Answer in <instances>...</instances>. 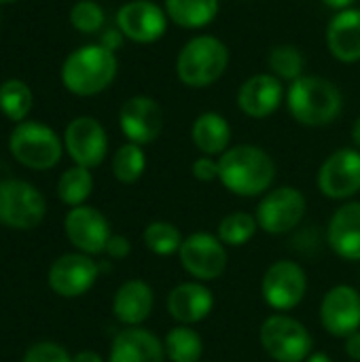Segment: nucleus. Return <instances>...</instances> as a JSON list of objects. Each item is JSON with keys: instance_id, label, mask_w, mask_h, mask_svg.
Wrapping results in <instances>:
<instances>
[{"instance_id": "1", "label": "nucleus", "mask_w": 360, "mask_h": 362, "mask_svg": "<svg viewBox=\"0 0 360 362\" xmlns=\"http://www.w3.org/2000/svg\"><path fill=\"white\" fill-rule=\"evenodd\" d=\"M219 180L238 197H257L272 191L276 163L267 151L255 144H240L221 155Z\"/></svg>"}, {"instance_id": "2", "label": "nucleus", "mask_w": 360, "mask_h": 362, "mask_svg": "<svg viewBox=\"0 0 360 362\" xmlns=\"http://www.w3.org/2000/svg\"><path fill=\"white\" fill-rule=\"evenodd\" d=\"M286 106L293 119L308 127H325L333 123L344 106L342 91L335 83L318 74H303L291 83Z\"/></svg>"}, {"instance_id": "3", "label": "nucleus", "mask_w": 360, "mask_h": 362, "mask_svg": "<svg viewBox=\"0 0 360 362\" xmlns=\"http://www.w3.org/2000/svg\"><path fill=\"white\" fill-rule=\"evenodd\" d=\"M117 76L115 51L102 45H85L72 51L62 66V83L74 95H95Z\"/></svg>"}, {"instance_id": "4", "label": "nucleus", "mask_w": 360, "mask_h": 362, "mask_svg": "<svg viewBox=\"0 0 360 362\" xmlns=\"http://www.w3.org/2000/svg\"><path fill=\"white\" fill-rule=\"evenodd\" d=\"M229 64V49L223 40L202 34L185 42L176 59V74L182 85L202 89L216 83Z\"/></svg>"}, {"instance_id": "5", "label": "nucleus", "mask_w": 360, "mask_h": 362, "mask_svg": "<svg viewBox=\"0 0 360 362\" xmlns=\"http://www.w3.org/2000/svg\"><path fill=\"white\" fill-rule=\"evenodd\" d=\"M259 341L267 356L276 362H306L314 346L310 331L286 314L265 318L259 329Z\"/></svg>"}, {"instance_id": "6", "label": "nucleus", "mask_w": 360, "mask_h": 362, "mask_svg": "<svg viewBox=\"0 0 360 362\" xmlns=\"http://www.w3.org/2000/svg\"><path fill=\"white\" fill-rule=\"evenodd\" d=\"M11 155L30 170H51L62 159V140L45 123L21 121L8 138Z\"/></svg>"}, {"instance_id": "7", "label": "nucleus", "mask_w": 360, "mask_h": 362, "mask_svg": "<svg viewBox=\"0 0 360 362\" xmlns=\"http://www.w3.org/2000/svg\"><path fill=\"white\" fill-rule=\"evenodd\" d=\"M47 202L42 193L19 178L0 180V223L4 227L28 231L42 223Z\"/></svg>"}, {"instance_id": "8", "label": "nucleus", "mask_w": 360, "mask_h": 362, "mask_svg": "<svg viewBox=\"0 0 360 362\" xmlns=\"http://www.w3.org/2000/svg\"><path fill=\"white\" fill-rule=\"evenodd\" d=\"M306 195L295 187H278L263 195L257 206V223L269 235L291 233L306 218Z\"/></svg>"}, {"instance_id": "9", "label": "nucleus", "mask_w": 360, "mask_h": 362, "mask_svg": "<svg viewBox=\"0 0 360 362\" xmlns=\"http://www.w3.org/2000/svg\"><path fill=\"white\" fill-rule=\"evenodd\" d=\"M261 295L276 312L295 310L308 295L306 269L289 259H280L267 267L261 280Z\"/></svg>"}, {"instance_id": "10", "label": "nucleus", "mask_w": 360, "mask_h": 362, "mask_svg": "<svg viewBox=\"0 0 360 362\" xmlns=\"http://www.w3.org/2000/svg\"><path fill=\"white\" fill-rule=\"evenodd\" d=\"M182 269L197 282H214L227 269V248L212 233H191L178 250Z\"/></svg>"}, {"instance_id": "11", "label": "nucleus", "mask_w": 360, "mask_h": 362, "mask_svg": "<svg viewBox=\"0 0 360 362\" xmlns=\"http://www.w3.org/2000/svg\"><path fill=\"white\" fill-rule=\"evenodd\" d=\"M318 189L329 199H350L360 191V151L339 148L318 170Z\"/></svg>"}, {"instance_id": "12", "label": "nucleus", "mask_w": 360, "mask_h": 362, "mask_svg": "<svg viewBox=\"0 0 360 362\" xmlns=\"http://www.w3.org/2000/svg\"><path fill=\"white\" fill-rule=\"evenodd\" d=\"M100 265L83 252L62 255L49 269V286L64 299H76L85 295L98 280Z\"/></svg>"}, {"instance_id": "13", "label": "nucleus", "mask_w": 360, "mask_h": 362, "mask_svg": "<svg viewBox=\"0 0 360 362\" xmlns=\"http://www.w3.org/2000/svg\"><path fill=\"white\" fill-rule=\"evenodd\" d=\"M64 146L76 165L91 170L104 161L108 138L100 121H95L93 117H76L66 127Z\"/></svg>"}, {"instance_id": "14", "label": "nucleus", "mask_w": 360, "mask_h": 362, "mask_svg": "<svg viewBox=\"0 0 360 362\" xmlns=\"http://www.w3.org/2000/svg\"><path fill=\"white\" fill-rule=\"evenodd\" d=\"M66 238L83 255H100L106 250L110 240V225L106 216L91 206H76L66 214L64 221Z\"/></svg>"}, {"instance_id": "15", "label": "nucleus", "mask_w": 360, "mask_h": 362, "mask_svg": "<svg viewBox=\"0 0 360 362\" xmlns=\"http://www.w3.org/2000/svg\"><path fill=\"white\" fill-rule=\"evenodd\" d=\"M320 325L333 337L360 331V293L350 284L333 286L320 303Z\"/></svg>"}, {"instance_id": "16", "label": "nucleus", "mask_w": 360, "mask_h": 362, "mask_svg": "<svg viewBox=\"0 0 360 362\" xmlns=\"http://www.w3.org/2000/svg\"><path fill=\"white\" fill-rule=\"evenodd\" d=\"M168 21L166 8L151 0H132L117 13V25L121 34L142 45L159 40L168 30Z\"/></svg>"}, {"instance_id": "17", "label": "nucleus", "mask_w": 360, "mask_h": 362, "mask_svg": "<svg viewBox=\"0 0 360 362\" xmlns=\"http://www.w3.org/2000/svg\"><path fill=\"white\" fill-rule=\"evenodd\" d=\"M119 125L129 142L144 146L159 138L163 129V110L153 98L134 95L121 106Z\"/></svg>"}, {"instance_id": "18", "label": "nucleus", "mask_w": 360, "mask_h": 362, "mask_svg": "<svg viewBox=\"0 0 360 362\" xmlns=\"http://www.w3.org/2000/svg\"><path fill=\"white\" fill-rule=\"evenodd\" d=\"M166 308L178 325H197L214 310V295L204 282H182L168 293Z\"/></svg>"}, {"instance_id": "19", "label": "nucleus", "mask_w": 360, "mask_h": 362, "mask_svg": "<svg viewBox=\"0 0 360 362\" xmlns=\"http://www.w3.org/2000/svg\"><path fill=\"white\" fill-rule=\"evenodd\" d=\"M284 100V87L274 74H255L238 91V106L252 119H267Z\"/></svg>"}, {"instance_id": "20", "label": "nucleus", "mask_w": 360, "mask_h": 362, "mask_svg": "<svg viewBox=\"0 0 360 362\" xmlns=\"http://www.w3.org/2000/svg\"><path fill=\"white\" fill-rule=\"evenodd\" d=\"M329 248L348 263L360 261V202L339 206L327 227Z\"/></svg>"}, {"instance_id": "21", "label": "nucleus", "mask_w": 360, "mask_h": 362, "mask_svg": "<svg viewBox=\"0 0 360 362\" xmlns=\"http://www.w3.org/2000/svg\"><path fill=\"white\" fill-rule=\"evenodd\" d=\"M166 361V350L163 341L140 327H129L123 329L110 348L108 362H163Z\"/></svg>"}, {"instance_id": "22", "label": "nucleus", "mask_w": 360, "mask_h": 362, "mask_svg": "<svg viewBox=\"0 0 360 362\" xmlns=\"http://www.w3.org/2000/svg\"><path fill=\"white\" fill-rule=\"evenodd\" d=\"M155 295L144 280L123 282L112 299V314L125 327H140L153 312Z\"/></svg>"}, {"instance_id": "23", "label": "nucleus", "mask_w": 360, "mask_h": 362, "mask_svg": "<svg viewBox=\"0 0 360 362\" xmlns=\"http://www.w3.org/2000/svg\"><path fill=\"white\" fill-rule=\"evenodd\" d=\"M327 45L335 59L354 64L360 59V8L337 11L327 28Z\"/></svg>"}, {"instance_id": "24", "label": "nucleus", "mask_w": 360, "mask_h": 362, "mask_svg": "<svg viewBox=\"0 0 360 362\" xmlns=\"http://www.w3.org/2000/svg\"><path fill=\"white\" fill-rule=\"evenodd\" d=\"M191 138L195 146L206 155V157H216L223 155L229 148L231 142V127L229 121L219 115V112H202L193 127H191Z\"/></svg>"}, {"instance_id": "25", "label": "nucleus", "mask_w": 360, "mask_h": 362, "mask_svg": "<svg viewBox=\"0 0 360 362\" xmlns=\"http://www.w3.org/2000/svg\"><path fill=\"white\" fill-rule=\"evenodd\" d=\"M166 15L180 28L197 30L214 21L221 0H166Z\"/></svg>"}, {"instance_id": "26", "label": "nucleus", "mask_w": 360, "mask_h": 362, "mask_svg": "<svg viewBox=\"0 0 360 362\" xmlns=\"http://www.w3.org/2000/svg\"><path fill=\"white\" fill-rule=\"evenodd\" d=\"M163 350L166 358L172 362H202L204 339L195 329L178 325L170 329L168 335L163 337Z\"/></svg>"}, {"instance_id": "27", "label": "nucleus", "mask_w": 360, "mask_h": 362, "mask_svg": "<svg viewBox=\"0 0 360 362\" xmlns=\"http://www.w3.org/2000/svg\"><path fill=\"white\" fill-rule=\"evenodd\" d=\"M93 191V176L87 168L83 165H74L68 168L57 182V197L66 204V206H83L87 202V197Z\"/></svg>"}, {"instance_id": "28", "label": "nucleus", "mask_w": 360, "mask_h": 362, "mask_svg": "<svg viewBox=\"0 0 360 362\" xmlns=\"http://www.w3.org/2000/svg\"><path fill=\"white\" fill-rule=\"evenodd\" d=\"M257 229H259L257 216H252L248 212H231V214L223 216V221L219 223L216 238L225 246L238 248V246L248 244L255 238Z\"/></svg>"}, {"instance_id": "29", "label": "nucleus", "mask_w": 360, "mask_h": 362, "mask_svg": "<svg viewBox=\"0 0 360 362\" xmlns=\"http://www.w3.org/2000/svg\"><path fill=\"white\" fill-rule=\"evenodd\" d=\"M146 170V155L140 144L127 142L117 148L112 157V174L123 185H134L142 178Z\"/></svg>"}, {"instance_id": "30", "label": "nucleus", "mask_w": 360, "mask_h": 362, "mask_svg": "<svg viewBox=\"0 0 360 362\" xmlns=\"http://www.w3.org/2000/svg\"><path fill=\"white\" fill-rule=\"evenodd\" d=\"M182 233L176 225L168 223V221H153L146 225L144 233H142V242L144 246L159 257H170L174 252L180 250L182 246Z\"/></svg>"}, {"instance_id": "31", "label": "nucleus", "mask_w": 360, "mask_h": 362, "mask_svg": "<svg viewBox=\"0 0 360 362\" xmlns=\"http://www.w3.org/2000/svg\"><path fill=\"white\" fill-rule=\"evenodd\" d=\"M32 108V91L19 78H8L0 85V110L11 121H23Z\"/></svg>"}, {"instance_id": "32", "label": "nucleus", "mask_w": 360, "mask_h": 362, "mask_svg": "<svg viewBox=\"0 0 360 362\" xmlns=\"http://www.w3.org/2000/svg\"><path fill=\"white\" fill-rule=\"evenodd\" d=\"M267 64L274 72V76L282 78V81H297L299 76H303V53L299 47L295 45H278L269 51Z\"/></svg>"}, {"instance_id": "33", "label": "nucleus", "mask_w": 360, "mask_h": 362, "mask_svg": "<svg viewBox=\"0 0 360 362\" xmlns=\"http://www.w3.org/2000/svg\"><path fill=\"white\" fill-rule=\"evenodd\" d=\"M104 11L98 2L93 0H79L72 8H70V23L74 30L83 32V34H95L102 30L104 25Z\"/></svg>"}, {"instance_id": "34", "label": "nucleus", "mask_w": 360, "mask_h": 362, "mask_svg": "<svg viewBox=\"0 0 360 362\" xmlns=\"http://www.w3.org/2000/svg\"><path fill=\"white\" fill-rule=\"evenodd\" d=\"M23 362H72V356L66 352V348H62L59 344L53 341H40L34 344L25 356Z\"/></svg>"}, {"instance_id": "35", "label": "nucleus", "mask_w": 360, "mask_h": 362, "mask_svg": "<svg viewBox=\"0 0 360 362\" xmlns=\"http://www.w3.org/2000/svg\"><path fill=\"white\" fill-rule=\"evenodd\" d=\"M193 176L199 180V182H212V180H219V161L212 159V157H199L193 161V168H191Z\"/></svg>"}, {"instance_id": "36", "label": "nucleus", "mask_w": 360, "mask_h": 362, "mask_svg": "<svg viewBox=\"0 0 360 362\" xmlns=\"http://www.w3.org/2000/svg\"><path fill=\"white\" fill-rule=\"evenodd\" d=\"M110 259H125L132 252V244L125 235H110L106 250H104Z\"/></svg>"}, {"instance_id": "37", "label": "nucleus", "mask_w": 360, "mask_h": 362, "mask_svg": "<svg viewBox=\"0 0 360 362\" xmlns=\"http://www.w3.org/2000/svg\"><path fill=\"white\" fill-rule=\"evenodd\" d=\"M100 45L106 47V49H110V51H117V49L123 45V34H121V30H106V32L102 34Z\"/></svg>"}, {"instance_id": "38", "label": "nucleus", "mask_w": 360, "mask_h": 362, "mask_svg": "<svg viewBox=\"0 0 360 362\" xmlns=\"http://www.w3.org/2000/svg\"><path fill=\"white\" fill-rule=\"evenodd\" d=\"M346 354L352 358V361L360 362V331L356 333H352V335H348L346 337Z\"/></svg>"}, {"instance_id": "39", "label": "nucleus", "mask_w": 360, "mask_h": 362, "mask_svg": "<svg viewBox=\"0 0 360 362\" xmlns=\"http://www.w3.org/2000/svg\"><path fill=\"white\" fill-rule=\"evenodd\" d=\"M72 362H104L102 356L98 352H91V350H83L79 352L76 356H72Z\"/></svg>"}, {"instance_id": "40", "label": "nucleus", "mask_w": 360, "mask_h": 362, "mask_svg": "<svg viewBox=\"0 0 360 362\" xmlns=\"http://www.w3.org/2000/svg\"><path fill=\"white\" fill-rule=\"evenodd\" d=\"M329 8H335V11H346L350 8L356 0H323Z\"/></svg>"}, {"instance_id": "41", "label": "nucleus", "mask_w": 360, "mask_h": 362, "mask_svg": "<svg viewBox=\"0 0 360 362\" xmlns=\"http://www.w3.org/2000/svg\"><path fill=\"white\" fill-rule=\"evenodd\" d=\"M352 142L360 148V117L354 121V125H352Z\"/></svg>"}, {"instance_id": "42", "label": "nucleus", "mask_w": 360, "mask_h": 362, "mask_svg": "<svg viewBox=\"0 0 360 362\" xmlns=\"http://www.w3.org/2000/svg\"><path fill=\"white\" fill-rule=\"evenodd\" d=\"M306 362H333V361H331V356H327V354L318 352V354H310Z\"/></svg>"}, {"instance_id": "43", "label": "nucleus", "mask_w": 360, "mask_h": 362, "mask_svg": "<svg viewBox=\"0 0 360 362\" xmlns=\"http://www.w3.org/2000/svg\"><path fill=\"white\" fill-rule=\"evenodd\" d=\"M0 2H15V0H0Z\"/></svg>"}]
</instances>
